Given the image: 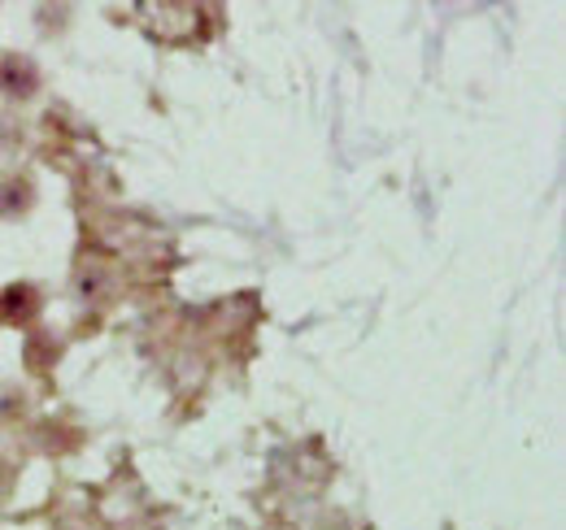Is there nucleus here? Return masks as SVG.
Here are the masks:
<instances>
[{
    "instance_id": "nucleus-2",
    "label": "nucleus",
    "mask_w": 566,
    "mask_h": 530,
    "mask_svg": "<svg viewBox=\"0 0 566 530\" xmlns=\"http://www.w3.org/2000/svg\"><path fill=\"white\" fill-rule=\"evenodd\" d=\"M35 87H40V70L31 66L27 57H18V53L0 57V92L4 96H31Z\"/></svg>"
},
{
    "instance_id": "nucleus-1",
    "label": "nucleus",
    "mask_w": 566,
    "mask_h": 530,
    "mask_svg": "<svg viewBox=\"0 0 566 530\" xmlns=\"http://www.w3.org/2000/svg\"><path fill=\"white\" fill-rule=\"evenodd\" d=\"M35 309H40V296H35L31 283H13V287L0 292V322H4V327H22V322H31Z\"/></svg>"
}]
</instances>
